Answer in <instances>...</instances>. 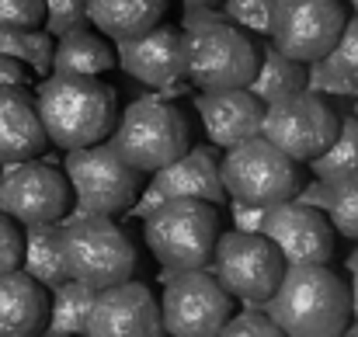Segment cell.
Returning <instances> with one entry per match:
<instances>
[{
    "instance_id": "obj_21",
    "label": "cell",
    "mask_w": 358,
    "mask_h": 337,
    "mask_svg": "<svg viewBox=\"0 0 358 337\" xmlns=\"http://www.w3.org/2000/svg\"><path fill=\"white\" fill-rule=\"evenodd\" d=\"M115 52L98 28L77 24L52 42V73H80V77H105L115 70Z\"/></svg>"
},
{
    "instance_id": "obj_43",
    "label": "cell",
    "mask_w": 358,
    "mask_h": 337,
    "mask_svg": "<svg viewBox=\"0 0 358 337\" xmlns=\"http://www.w3.org/2000/svg\"><path fill=\"white\" fill-rule=\"evenodd\" d=\"M352 334H355V337H358V317H355V324H352Z\"/></svg>"
},
{
    "instance_id": "obj_25",
    "label": "cell",
    "mask_w": 358,
    "mask_h": 337,
    "mask_svg": "<svg viewBox=\"0 0 358 337\" xmlns=\"http://www.w3.org/2000/svg\"><path fill=\"white\" fill-rule=\"evenodd\" d=\"M94 292L91 285L77 282V278H66L56 285V296H52V306L45 313V331L52 337H70V334H84V324H87V313H91V303H94Z\"/></svg>"
},
{
    "instance_id": "obj_17",
    "label": "cell",
    "mask_w": 358,
    "mask_h": 337,
    "mask_svg": "<svg viewBox=\"0 0 358 337\" xmlns=\"http://www.w3.org/2000/svg\"><path fill=\"white\" fill-rule=\"evenodd\" d=\"M195 108L202 115L206 136L230 150L243 139L261 132V112L264 105L247 91V87H227V91H202L195 98Z\"/></svg>"
},
{
    "instance_id": "obj_38",
    "label": "cell",
    "mask_w": 358,
    "mask_h": 337,
    "mask_svg": "<svg viewBox=\"0 0 358 337\" xmlns=\"http://www.w3.org/2000/svg\"><path fill=\"white\" fill-rule=\"evenodd\" d=\"M327 199H331V185L327 181H313V185H306V188H296V195H292V202H299V206H313V209H327Z\"/></svg>"
},
{
    "instance_id": "obj_33",
    "label": "cell",
    "mask_w": 358,
    "mask_h": 337,
    "mask_svg": "<svg viewBox=\"0 0 358 337\" xmlns=\"http://www.w3.org/2000/svg\"><path fill=\"white\" fill-rule=\"evenodd\" d=\"M45 0H0V31L7 28H42Z\"/></svg>"
},
{
    "instance_id": "obj_37",
    "label": "cell",
    "mask_w": 358,
    "mask_h": 337,
    "mask_svg": "<svg viewBox=\"0 0 358 337\" xmlns=\"http://www.w3.org/2000/svg\"><path fill=\"white\" fill-rule=\"evenodd\" d=\"M216 21H227V14L223 10H213V7H185V14H181V31L188 35V31H195V28H206V24H216Z\"/></svg>"
},
{
    "instance_id": "obj_45",
    "label": "cell",
    "mask_w": 358,
    "mask_h": 337,
    "mask_svg": "<svg viewBox=\"0 0 358 337\" xmlns=\"http://www.w3.org/2000/svg\"><path fill=\"white\" fill-rule=\"evenodd\" d=\"M352 7H355V14H358V0H352Z\"/></svg>"
},
{
    "instance_id": "obj_41",
    "label": "cell",
    "mask_w": 358,
    "mask_h": 337,
    "mask_svg": "<svg viewBox=\"0 0 358 337\" xmlns=\"http://www.w3.org/2000/svg\"><path fill=\"white\" fill-rule=\"evenodd\" d=\"M358 243V240H355ZM345 268H348V271H358V247L355 250H352V254H348V261H345Z\"/></svg>"
},
{
    "instance_id": "obj_8",
    "label": "cell",
    "mask_w": 358,
    "mask_h": 337,
    "mask_svg": "<svg viewBox=\"0 0 358 337\" xmlns=\"http://www.w3.org/2000/svg\"><path fill=\"white\" fill-rule=\"evenodd\" d=\"M209 261L216 282L247 306H264L285 271V261L275 250V243L264 233H243V229L220 233Z\"/></svg>"
},
{
    "instance_id": "obj_24",
    "label": "cell",
    "mask_w": 358,
    "mask_h": 337,
    "mask_svg": "<svg viewBox=\"0 0 358 337\" xmlns=\"http://www.w3.org/2000/svg\"><path fill=\"white\" fill-rule=\"evenodd\" d=\"M306 87V70L299 59H289L285 52H278L275 45H264V52L257 56V66H254V77L247 84V91L261 101V105H271L292 91H303Z\"/></svg>"
},
{
    "instance_id": "obj_26",
    "label": "cell",
    "mask_w": 358,
    "mask_h": 337,
    "mask_svg": "<svg viewBox=\"0 0 358 337\" xmlns=\"http://www.w3.org/2000/svg\"><path fill=\"white\" fill-rule=\"evenodd\" d=\"M310 167L327 185L345 181V178H355L358 174V118L355 115H348L345 122H338L334 139L310 160Z\"/></svg>"
},
{
    "instance_id": "obj_23",
    "label": "cell",
    "mask_w": 358,
    "mask_h": 337,
    "mask_svg": "<svg viewBox=\"0 0 358 337\" xmlns=\"http://www.w3.org/2000/svg\"><path fill=\"white\" fill-rule=\"evenodd\" d=\"M21 271H28L42 289H56L66 282V264H63V223H31L21 233Z\"/></svg>"
},
{
    "instance_id": "obj_1",
    "label": "cell",
    "mask_w": 358,
    "mask_h": 337,
    "mask_svg": "<svg viewBox=\"0 0 358 337\" xmlns=\"http://www.w3.org/2000/svg\"><path fill=\"white\" fill-rule=\"evenodd\" d=\"M264 306L289 337H334L345 334L352 320L348 285L327 264H285Z\"/></svg>"
},
{
    "instance_id": "obj_4",
    "label": "cell",
    "mask_w": 358,
    "mask_h": 337,
    "mask_svg": "<svg viewBox=\"0 0 358 337\" xmlns=\"http://www.w3.org/2000/svg\"><path fill=\"white\" fill-rule=\"evenodd\" d=\"M63 174L77 195L73 216H122L132 209L143 185V174L129 167L105 139L66 150Z\"/></svg>"
},
{
    "instance_id": "obj_32",
    "label": "cell",
    "mask_w": 358,
    "mask_h": 337,
    "mask_svg": "<svg viewBox=\"0 0 358 337\" xmlns=\"http://www.w3.org/2000/svg\"><path fill=\"white\" fill-rule=\"evenodd\" d=\"M220 334L223 337H275V334H282V331L275 327V320H271L268 313H257V310L250 306V310L230 313V317L223 320Z\"/></svg>"
},
{
    "instance_id": "obj_18",
    "label": "cell",
    "mask_w": 358,
    "mask_h": 337,
    "mask_svg": "<svg viewBox=\"0 0 358 337\" xmlns=\"http://www.w3.org/2000/svg\"><path fill=\"white\" fill-rule=\"evenodd\" d=\"M45 129L35 108V91L24 84L0 87V167L45 153Z\"/></svg>"
},
{
    "instance_id": "obj_30",
    "label": "cell",
    "mask_w": 358,
    "mask_h": 337,
    "mask_svg": "<svg viewBox=\"0 0 358 337\" xmlns=\"http://www.w3.org/2000/svg\"><path fill=\"white\" fill-rule=\"evenodd\" d=\"M271 10H275V0H227L223 3V14L230 24H240V28L257 31V35H268Z\"/></svg>"
},
{
    "instance_id": "obj_7",
    "label": "cell",
    "mask_w": 358,
    "mask_h": 337,
    "mask_svg": "<svg viewBox=\"0 0 358 337\" xmlns=\"http://www.w3.org/2000/svg\"><path fill=\"white\" fill-rule=\"evenodd\" d=\"M220 181L234 202H250V206H264V209L289 202L299 188L296 160H289L282 150H275L261 132L230 146V153L223 157V167H220Z\"/></svg>"
},
{
    "instance_id": "obj_5",
    "label": "cell",
    "mask_w": 358,
    "mask_h": 337,
    "mask_svg": "<svg viewBox=\"0 0 358 337\" xmlns=\"http://www.w3.org/2000/svg\"><path fill=\"white\" fill-rule=\"evenodd\" d=\"M108 143L129 167L153 174L188 150V122L164 98H139L115 118Z\"/></svg>"
},
{
    "instance_id": "obj_28",
    "label": "cell",
    "mask_w": 358,
    "mask_h": 337,
    "mask_svg": "<svg viewBox=\"0 0 358 337\" xmlns=\"http://www.w3.org/2000/svg\"><path fill=\"white\" fill-rule=\"evenodd\" d=\"M327 220L334 226V233L348 236L352 243L358 240V174L334 181L331 185V199H327Z\"/></svg>"
},
{
    "instance_id": "obj_12",
    "label": "cell",
    "mask_w": 358,
    "mask_h": 337,
    "mask_svg": "<svg viewBox=\"0 0 358 337\" xmlns=\"http://www.w3.org/2000/svg\"><path fill=\"white\" fill-rule=\"evenodd\" d=\"M0 209L17 226L56 223L70 213V185L66 174L52 164L31 157L17 164H3L0 174Z\"/></svg>"
},
{
    "instance_id": "obj_9",
    "label": "cell",
    "mask_w": 358,
    "mask_h": 337,
    "mask_svg": "<svg viewBox=\"0 0 358 337\" xmlns=\"http://www.w3.org/2000/svg\"><path fill=\"white\" fill-rule=\"evenodd\" d=\"M257 66L254 42L230 21H216L188 31L185 42V77L199 91L247 87Z\"/></svg>"
},
{
    "instance_id": "obj_29",
    "label": "cell",
    "mask_w": 358,
    "mask_h": 337,
    "mask_svg": "<svg viewBox=\"0 0 358 337\" xmlns=\"http://www.w3.org/2000/svg\"><path fill=\"white\" fill-rule=\"evenodd\" d=\"M341 77H348V80H355L358 84V14L348 21L345 17V24H341V35H338V42L331 45V52L324 56Z\"/></svg>"
},
{
    "instance_id": "obj_36",
    "label": "cell",
    "mask_w": 358,
    "mask_h": 337,
    "mask_svg": "<svg viewBox=\"0 0 358 337\" xmlns=\"http://www.w3.org/2000/svg\"><path fill=\"white\" fill-rule=\"evenodd\" d=\"M230 216H234V226L243 229V233H261L268 209H264V206H250V202H234Z\"/></svg>"
},
{
    "instance_id": "obj_3",
    "label": "cell",
    "mask_w": 358,
    "mask_h": 337,
    "mask_svg": "<svg viewBox=\"0 0 358 337\" xmlns=\"http://www.w3.org/2000/svg\"><path fill=\"white\" fill-rule=\"evenodd\" d=\"M143 236L164 268H206L220 236V216L202 199H164L143 216Z\"/></svg>"
},
{
    "instance_id": "obj_15",
    "label": "cell",
    "mask_w": 358,
    "mask_h": 337,
    "mask_svg": "<svg viewBox=\"0 0 358 337\" xmlns=\"http://www.w3.org/2000/svg\"><path fill=\"white\" fill-rule=\"evenodd\" d=\"M160 310L146 285L115 282L94 292L84 334L91 337H153L160 334Z\"/></svg>"
},
{
    "instance_id": "obj_22",
    "label": "cell",
    "mask_w": 358,
    "mask_h": 337,
    "mask_svg": "<svg viewBox=\"0 0 358 337\" xmlns=\"http://www.w3.org/2000/svg\"><path fill=\"white\" fill-rule=\"evenodd\" d=\"M171 0H87L84 14L105 38H132L164 21Z\"/></svg>"
},
{
    "instance_id": "obj_19",
    "label": "cell",
    "mask_w": 358,
    "mask_h": 337,
    "mask_svg": "<svg viewBox=\"0 0 358 337\" xmlns=\"http://www.w3.org/2000/svg\"><path fill=\"white\" fill-rule=\"evenodd\" d=\"M160 199H202L209 206H223L227 192L220 181V167L213 160V153L202 150H185L181 157H174L171 164H164L160 171H153V181Z\"/></svg>"
},
{
    "instance_id": "obj_34",
    "label": "cell",
    "mask_w": 358,
    "mask_h": 337,
    "mask_svg": "<svg viewBox=\"0 0 358 337\" xmlns=\"http://www.w3.org/2000/svg\"><path fill=\"white\" fill-rule=\"evenodd\" d=\"M84 3H87V0H45V21H42L45 31H49V35H63V31L84 24V21H87Z\"/></svg>"
},
{
    "instance_id": "obj_11",
    "label": "cell",
    "mask_w": 358,
    "mask_h": 337,
    "mask_svg": "<svg viewBox=\"0 0 358 337\" xmlns=\"http://www.w3.org/2000/svg\"><path fill=\"white\" fill-rule=\"evenodd\" d=\"M338 132V115L313 91H292L261 112V136L289 160H313Z\"/></svg>"
},
{
    "instance_id": "obj_44",
    "label": "cell",
    "mask_w": 358,
    "mask_h": 337,
    "mask_svg": "<svg viewBox=\"0 0 358 337\" xmlns=\"http://www.w3.org/2000/svg\"><path fill=\"white\" fill-rule=\"evenodd\" d=\"M352 115H355V118H358V101H355V108H352Z\"/></svg>"
},
{
    "instance_id": "obj_40",
    "label": "cell",
    "mask_w": 358,
    "mask_h": 337,
    "mask_svg": "<svg viewBox=\"0 0 358 337\" xmlns=\"http://www.w3.org/2000/svg\"><path fill=\"white\" fill-rule=\"evenodd\" d=\"M352 289H348V303H352V317H358V271H352Z\"/></svg>"
},
{
    "instance_id": "obj_6",
    "label": "cell",
    "mask_w": 358,
    "mask_h": 337,
    "mask_svg": "<svg viewBox=\"0 0 358 337\" xmlns=\"http://www.w3.org/2000/svg\"><path fill=\"white\" fill-rule=\"evenodd\" d=\"M63 264L70 278L105 289L132 275L136 250L112 216H70L63 223Z\"/></svg>"
},
{
    "instance_id": "obj_14",
    "label": "cell",
    "mask_w": 358,
    "mask_h": 337,
    "mask_svg": "<svg viewBox=\"0 0 358 337\" xmlns=\"http://www.w3.org/2000/svg\"><path fill=\"white\" fill-rule=\"evenodd\" d=\"M261 233L275 243L285 264H327L334 257V226L324 209L278 202L268 209Z\"/></svg>"
},
{
    "instance_id": "obj_27",
    "label": "cell",
    "mask_w": 358,
    "mask_h": 337,
    "mask_svg": "<svg viewBox=\"0 0 358 337\" xmlns=\"http://www.w3.org/2000/svg\"><path fill=\"white\" fill-rule=\"evenodd\" d=\"M0 52L24 63L31 77H45L52 66V35L45 28H7L0 31Z\"/></svg>"
},
{
    "instance_id": "obj_35",
    "label": "cell",
    "mask_w": 358,
    "mask_h": 337,
    "mask_svg": "<svg viewBox=\"0 0 358 337\" xmlns=\"http://www.w3.org/2000/svg\"><path fill=\"white\" fill-rule=\"evenodd\" d=\"M21 264V229L0 209V271H10Z\"/></svg>"
},
{
    "instance_id": "obj_13",
    "label": "cell",
    "mask_w": 358,
    "mask_h": 337,
    "mask_svg": "<svg viewBox=\"0 0 358 337\" xmlns=\"http://www.w3.org/2000/svg\"><path fill=\"white\" fill-rule=\"evenodd\" d=\"M345 24L341 0H275L271 10V45L289 59L313 63L331 52Z\"/></svg>"
},
{
    "instance_id": "obj_16",
    "label": "cell",
    "mask_w": 358,
    "mask_h": 337,
    "mask_svg": "<svg viewBox=\"0 0 358 337\" xmlns=\"http://www.w3.org/2000/svg\"><path fill=\"white\" fill-rule=\"evenodd\" d=\"M185 42L178 24H153L143 35L119 38V66L146 87H174L185 77Z\"/></svg>"
},
{
    "instance_id": "obj_42",
    "label": "cell",
    "mask_w": 358,
    "mask_h": 337,
    "mask_svg": "<svg viewBox=\"0 0 358 337\" xmlns=\"http://www.w3.org/2000/svg\"><path fill=\"white\" fill-rule=\"evenodd\" d=\"M185 7H216V0H181Z\"/></svg>"
},
{
    "instance_id": "obj_2",
    "label": "cell",
    "mask_w": 358,
    "mask_h": 337,
    "mask_svg": "<svg viewBox=\"0 0 358 337\" xmlns=\"http://www.w3.org/2000/svg\"><path fill=\"white\" fill-rule=\"evenodd\" d=\"M35 108L42 118L45 139L59 150H77L105 139L119 118L115 87L101 77L49 73L35 87Z\"/></svg>"
},
{
    "instance_id": "obj_20",
    "label": "cell",
    "mask_w": 358,
    "mask_h": 337,
    "mask_svg": "<svg viewBox=\"0 0 358 337\" xmlns=\"http://www.w3.org/2000/svg\"><path fill=\"white\" fill-rule=\"evenodd\" d=\"M45 292L28 271H0V337H28L45 327Z\"/></svg>"
},
{
    "instance_id": "obj_39",
    "label": "cell",
    "mask_w": 358,
    "mask_h": 337,
    "mask_svg": "<svg viewBox=\"0 0 358 337\" xmlns=\"http://www.w3.org/2000/svg\"><path fill=\"white\" fill-rule=\"evenodd\" d=\"M7 84H24L28 87L31 84V70L24 63H17V59L0 52V87H7Z\"/></svg>"
},
{
    "instance_id": "obj_31",
    "label": "cell",
    "mask_w": 358,
    "mask_h": 337,
    "mask_svg": "<svg viewBox=\"0 0 358 337\" xmlns=\"http://www.w3.org/2000/svg\"><path fill=\"white\" fill-rule=\"evenodd\" d=\"M306 87L313 91V94H338V98H352L358 94V84L355 80H348V77H341L324 56L320 59H313L310 63V70H306Z\"/></svg>"
},
{
    "instance_id": "obj_10",
    "label": "cell",
    "mask_w": 358,
    "mask_h": 337,
    "mask_svg": "<svg viewBox=\"0 0 358 337\" xmlns=\"http://www.w3.org/2000/svg\"><path fill=\"white\" fill-rule=\"evenodd\" d=\"M234 313V296L206 268L171 271L160 299V327L174 337H213Z\"/></svg>"
}]
</instances>
